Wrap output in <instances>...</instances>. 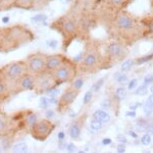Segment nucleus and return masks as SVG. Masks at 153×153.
<instances>
[{"mask_svg": "<svg viewBox=\"0 0 153 153\" xmlns=\"http://www.w3.org/2000/svg\"><path fill=\"white\" fill-rule=\"evenodd\" d=\"M35 40V33L28 26L18 24L0 28V52L14 51Z\"/></svg>", "mask_w": 153, "mask_h": 153, "instance_id": "obj_1", "label": "nucleus"}, {"mask_svg": "<svg viewBox=\"0 0 153 153\" xmlns=\"http://www.w3.org/2000/svg\"><path fill=\"white\" fill-rule=\"evenodd\" d=\"M66 59V56L60 53H52L46 55V71H53Z\"/></svg>", "mask_w": 153, "mask_h": 153, "instance_id": "obj_10", "label": "nucleus"}, {"mask_svg": "<svg viewBox=\"0 0 153 153\" xmlns=\"http://www.w3.org/2000/svg\"><path fill=\"white\" fill-rule=\"evenodd\" d=\"M107 1H108V3L111 4L113 6H120L125 3L126 0H107Z\"/></svg>", "mask_w": 153, "mask_h": 153, "instance_id": "obj_33", "label": "nucleus"}, {"mask_svg": "<svg viewBox=\"0 0 153 153\" xmlns=\"http://www.w3.org/2000/svg\"><path fill=\"white\" fill-rule=\"evenodd\" d=\"M57 87L54 83L53 76L50 71H44L43 73L36 75V84L34 92L38 95H46L50 89Z\"/></svg>", "mask_w": 153, "mask_h": 153, "instance_id": "obj_8", "label": "nucleus"}, {"mask_svg": "<svg viewBox=\"0 0 153 153\" xmlns=\"http://www.w3.org/2000/svg\"><path fill=\"white\" fill-rule=\"evenodd\" d=\"M57 140L58 142H63L65 140V133L63 131H60L57 134Z\"/></svg>", "mask_w": 153, "mask_h": 153, "instance_id": "obj_37", "label": "nucleus"}, {"mask_svg": "<svg viewBox=\"0 0 153 153\" xmlns=\"http://www.w3.org/2000/svg\"><path fill=\"white\" fill-rule=\"evenodd\" d=\"M136 85H137V80H132L129 83V89L132 90V89H134L136 87Z\"/></svg>", "mask_w": 153, "mask_h": 153, "instance_id": "obj_42", "label": "nucleus"}, {"mask_svg": "<svg viewBox=\"0 0 153 153\" xmlns=\"http://www.w3.org/2000/svg\"><path fill=\"white\" fill-rule=\"evenodd\" d=\"M78 95V91H76L75 89H73L71 87H68L66 89H65V91L61 93V95L59 96V98L57 99L56 110L59 113H65L68 110V108L75 102Z\"/></svg>", "mask_w": 153, "mask_h": 153, "instance_id": "obj_9", "label": "nucleus"}, {"mask_svg": "<svg viewBox=\"0 0 153 153\" xmlns=\"http://www.w3.org/2000/svg\"><path fill=\"white\" fill-rule=\"evenodd\" d=\"M5 2V5H6V10H9L10 9V6H11V3L13 2V0H4Z\"/></svg>", "mask_w": 153, "mask_h": 153, "instance_id": "obj_43", "label": "nucleus"}, {"mask_svg": "<svg viewBox=\"0 0 153 153\" xmlns=\"http://www.w3.org/2000/svg\"><path fill=\"white\" fill-rule=\"evenodd\" d=\"M75 61H71L68 58L53 71H51V75L53 76V80L55 85L59 87L60 85L68 83L74 80V76L76 74Z\"/></svg>", "mask_w": 153, "mask_h": 153, "instance_id": "obj_5", "label": "nucleus"}, {"mask_svg": "<svg viewBox=\"0 0 153 153\" xmlns=\"http://www.w3.org/2000/svg\"><path fill=\"white\" fill-rule=\"evenodd\" d=\"M139 106H141V103H137V104H135V105H132V106H131V108H133V109H135V108L139 107Z\"/></svg>", "mask_w": 153, "mask_h": 153, "instance_id": "obj_48", "label": "nucleus"}, {"mask_svg": "<svg viewBox=\"0 0 153 153\" xmlns=\"http://www.w3.org/2000/svg\"><path fill=\"white\" fill-rule=\"evenodd\" d=\"M110 105H111V102H110V100H108V99L103 100L102 106H103L104 108H109V107H110Z\"/></svg>", "mask_w": 153, "mask_h": 153, "instance_id": "obj_41", "label": "nucleus"}, {"mask_svg": "<svg viewBox=\"0 0 153 153\" xmlns=\"http://www.w3.org/2000/svg\"><path fill=\"white\" fill-rule=\"evenodd\" d=\"M130 135L132 136L133 138H137V134H136V133L133 132V131H130Z\"/></svg>", "mask_w": 153, "mask_h": 153, "instance_id": "obj_49", "label": "nucleus"}, {"mask_svg": "<svg viewBox=\"0 0 153 153\" xmlns=\"http://www.w3.org/2000/svg\"><path fill=\"white\" fill-rule=\"evenodd\" d=\"M36 84V75L27 71L19 80H16L10 86L11 95H16L27 91H34Z\"/></svg>", "mask_w": 153, "mask_h": 153, "instance_id": "obj_6", "label": "nucleus"}, {"mask_svg": "<svg viewBox=\"0 0 153 153\" xmlns=\"http://www.w3.org/2000/svg\"><path fill=\"white\" fill-rule=\"evenodd\" d=\"M135 94L137 96H145L148 94V89L145 85L140 86V87H138L137 90L135 91Z\"/></svg>", "mask_w": 153, "mask_h": 153, "instance_id": "obj_28", "label": "nucleus"}, {"mask_svg": "<svg viewBox=\"0 0 153 153\" xmlns=\"http://www.w3.org/2000/svg\"><path fill=\"white\" fill-rule=\"evenodd\" d=\"M102 144L103 145H109V144H111V139H109V138H107V139H103Z\"/></svg>", "mask_w": 153, "mask_h": 153, "instance_id": "obj_45", "label": "nucleus"}, {"mask_svg": "<svg viewBox=\"0 0 153 153\" xmlns=\"http://www.w3.org/2000/svg\"><path fill=\"white\" fill-rule=\"evenodd\" d=\"M27 71H28V68H27L25 60L10 61L0 68V74L8 83L9 87Z\"/></svg>", "mask_w": 153, "mask_h": 153, "instance_id": "obj_4", "label": "nucleus"}, {"mask_svg": "<svg viewBox=\"0 0 153 153\" xmlns=\"http://www.w3.org/2000/svg\"><path fill=\"white\" fill-rule=\"evenodd\" d=\"M80 62H83V65H84L85 68H93V66H95L96 65H97L98 57H97V55H96L95 53L89 52V53L84 55L83 59H81Z\"/></svg>", "mask_w": 153, "mask_h": 153, "instance_id": "obj_16", "label": "nucleus"}, {"mask_svg": "<svg viewBox=\"0 0 153 153\" xmlns=\"http://www.w3.org/2000/svg\"><path fill=\"white\" fill-rule=\"evenodd\" d=\"M80 1L85 7H89L92 3H98L100 0H80Z\"/></svg>", "mask_w": 153, "mask_h": 153, "instance_id": "obj_35", "label": "nucleus"}, {"mask_svg": "<svg viewBox=\"0 0 153 153\" xmlns=\"http://www.w3.org/2000/svg\"><path fill=\"white\" fill-rule=\"evenodd\" d=\"M115 96H117V99H120V100L125 99L126 96H127V90H126L124 87L118 88L117 90V92H115Z\"/></svg>", "mask_w": 153, "mask_h": 153, "instance_id": "obj_27", "label": "nucleus"}, {"mask_svg": "<svg viewBox=\"0 0 153 153\" xmlns=\"http://www.w3.org/2000/svg\"><path fill=\"white\" fill-rule=\"evenodd\" d=\"M34 6H35V0H13L10 9L18 8L25 10H34Z\"/></svg>", "mask_w": 153, "mask_h": 153, "instance_id": "obj_14", "label": "nucleus"}, {"mask_svg": "<svg viewBox=\"0 0 153 153\" xmlns=\"http://www.w3.org/2000/svg\"><path fill=\"white\" fill-rule=\"evenodd\" d=\"M152 108H153V94L148 97L147 101L145 102V104L143 105V110H144L145 114L149 115L152 111Z\"/></svg>", "mask_w": 153, "mask_h": 153, "instance_id": "obj_21", "label": "nucleus"}, {"mask_svg": "<svg viewBox=\"0 0 153 153\" xmlns=\"http://www.w3.org/2000/svg\"><path fill=\"white\" fill-rule=\"evenodd\" d=\"M152 58H153V54H150V55H148V56H143L141 58H138L136 63H137V65H142V63L147 62V61H149L150 59H152Z\"/></svg>", "mask_w": 153, "mask_h": 153, "instance_id": "obj_31", "label": "nucleus"}, {"mask_svg": "<svg viewBox=\"0 0 153 153\" xmlns=\"http://www.w3.org/2000/svg\"><path fill=\"white\" fill-rule=\"evenodd\" d=\"M81 133H82V122H81V118H76L71 122L70 126L68 135H70L71 139L76 141V140H80Z\"/></svg>", "mask_w": 153, "mask_h": 153, "instance_id": "obj_12", "label": "nucleus"}, {"mask_svg": "<svg viewBox=\"0 0 153 153\" xmlns=\"http://www.w3.org/2000/svg\"><path fill=\"white\" fill-rule=\"evenodd\" d=\"M90 127L93 131H100L103 128V123L97 118L93 117L90 122Z\"/></svg>", "mask_w": 153, "mask_h": 153, "instance_id": "obj_23", "label": "nucleus"}, {"mask_svg": "<svg viewBox=\"0 0 153 153\" xmlns=\"http://www.w3.org/2000/svg\"><path fill=\"white\" fill-rule=\"evenodd\" d=\"M11 150L13 152H19V153H23V152H28L29 151V147L27 145L26 142H21V143H16L12 146Z\"/></svg>", "mask_w": 153, "mask_h": 153, "instance_id": "obj_19", "label": "nucleus"}, {"mask_svg": "<svg viewBox=\"0 0 153 153\" xmlns=\"http://www.w3.org/2000/svg\"><path fill=\"white\" fill-rule=\"evenodd\" d=\"M126 151V145L125 143H120L117 145V152L118 153H124Z\"/></svg>", "mask_w": 153, "mask_h": 153, "instance_id": "obj_39", "label": "nucleus"}, {"mask_svg": "<svg viewBox=\"0 0 153 153\" xmlns=\"http://www.w3.org/2000/svg\"><path fill=\"white\" fill-rule=\"evenodd\" d=\"M84 84H85V80H84V78H76V79H75V80H73L71 87L73 89H75L76 91H78V92H80L81 89L83 88Z\"/></svg>", "mask_w": 153, "mask_h": 153, "instance_id": "obj_22", "label": "nucleus"}, {"mask_svg": "<svg viewBox=\"0 0 153 153\" xmlns=\"http://www.w3.org/2000/svg\"><path fill=\"white\" fill-rule=\"evenodd\" d=\"M65 150L68 152H76V145H74L73 143H68L65 146Z\"/></svg>", "mask_w": 153, "mask_h": 153, "instance_id": "obj_36", "label": "nucleus"}, {"mask_svg": "<svg viewBox=\"0 0 153 153\" xmlns=\"http://www.w3.org/2000/svg\"><path fill=\"white\" fill-rule=\"evenodd\" d=\"M55 117V111L52 109H45V117L49 118V120H52V118Z\"/></svg>", "mask_w": 153, "mask_h": 153, "instance_id": "obj_34", "label": "nucleus"}, {"mask_svg": "<svg viewBox=\"0 0 153 153\" xmlns=\"http://www.w3.org/2000/svg\"><path fill=\"white\" fill-rule=\"evenodd\" d=\"M117 141H120V143H126L127 142V138L125 137V136H117Z\"/></svg>", "mask_w": 153, "mask_h": 153, "instance_id": "obj_44", "label": "nucleus"}, {"mask_svg": "<svg viewBox=\"0 0 153 153\" xmlns=\"http://www.w3.org/2000/svg\"><path fill=\"white\" fill-rule=\"evenodd\" d=\"M115 24L120 30H131L134 28V21L127 14H120L115 19Z\"/></svg>", "mask_w": 153, "mask_h": 153, "instance_id": "obj_13", "label": "nucleus"}, {"mask_svg": "<svg viewBox=\"0 0 153 153\" xmlns=\"http://www.w3.org/2000/svg\"><path fill=\"white\" fill-rule=\"evenodd\" d=\"M49 104H50V102H49L48 96H42L40 100H39V106L43 109H47L49 107Z\"/></svg>", "mask_w": 153, "mask_h": 153, "instance_id": "obj_24", "label": "nucleus"}, {"mask_svg": "<svg viewBox=\"0 0 153 153\" xmlns=\"http://www.w3.org/2000/svg\"><path fill=\"white\" fill-rule=\"evenodd\" d=\"M2 11H6V5L4 0H0V12Z\"/></svg>", "mask_w": 153, "mask_h": 153, "instance_id": "obj_40", "label": "nucleus"}, {"mask_svg": "<svg viewBox=\"0 0 153 153\" xmlns=\"http://www.w3.org/2000/svg\"><path fill=\"white\" fill-rule=\"evenodd\" d=\"M54 0H35V6H34V10H41V9L47 7L51 2Z\"/></svg>", "mask_w": 153, "mask_h": 153, "instance_id": "obj_20", "label": "nucleus"}, {"mask_svg": "<svg viewBox=\"0 0 153 153\" xmlns=\"http://www.w3.org/2000/svg\"><path fill=\"white\" fill-rule=\"evenodd\" d=\"M133 65H134V60H132V59H129V60L125 61V62L122 65V71H128Z\"/></svg>", "mask_w": 153, "mask_h": 153, "instance_id": "obj_29", "label": "nucleus"}, {"mask_svg": "<svg viewBox=\"0 0 153 153\" xmlns=\"http://www.w3.org/2000/svg\"><path fill=\"white\" fill-rule=\"evenodd\" d=\"M50 29L60 34L62 38V48L66 50L71 43L75 40L80 32V22L79 16H76V11H68L66 13L55 19L49 25Z\"/></svg>", "mask_w": 153, "mask_h": 153, "instance_id": "obj_2", "label": "nucleus"}, {"mask_svg": "<svg viewBox=\"0 0 153 153\" xmlns=\"http://www.w3.org/2000/svg\"><path fill=\"white\" fill-rule=\"evenodd\" d=\"M48 43V45H51L50 47H52V48H55L56 46H57V43H56L55 41H52V42H47Z\"/></svg>", "mask_w": 153, "mask_h": 153, "instance_id": "obj_46", "label": "nucleus"}, {"mask_svg": "<svg viewBox=\"0 0 153 153\" xmlns=\"http://www.w3.org/2000/svg\"><path fill=\"white\" fill-rule=\"evenodd\" d=\"M103 84H104V79H100L99 81H97V82L92 86L91 90H92L93 92H97L98 90H100V88L103 86Z\"/></svg>", "mask_w": 153, "mask_h": 153, "instance_id": "obj_30", "label": "nucleus"}, {"mask_svg": "<svg viewBox=\"0 0 153 153\" xmlns=\"http://www.w3.org/2000/svg\"><path fill=\"white\" fill-rule=\"evenodd\" d=\"M9 96H12L10 92V87H9L5 79L3 78V76L0 74V103L5 101L7 98H9Z\"/></svg>", "mask_w": 153, "mask_h": 153, "instance_id": "obj_15", "label": "nucleus"}, {"mask_svg": "<svg viewBox=\"0 0 153 153\" xmlns=\"http://www.w3.org/2000/svg\"><path fill=\"white\" fill-rule=\"evenodd\" d=\"M151 92H152V94H153V86L151 87Z\"/></svg>", "mask_w": 153, "mask_h": 153, "instance_id": "obj_50", "label": "nucleus"}, {"mask_svg": "<svg viewBox=\"0 0 153 153\" xmlns=\"http://www.w3.org/2000/svg\"><path fill=\"white\" fill-rule=\"evenodd\" d=\"M93 117H95V118H97V120H101L103 124H107V123H109L110 120H111L109 113L104 111V110H102V109H97V110H96V111L93 113Z\"/></svg>", "mask_w": 153, "mask_h": 153, "instance_id": "obj_17", "label": "nucleus"}, {"mask_svg": "<svg viewBox=\"0 0 153 153\" xmlns=\"http://www.w3.org/2000/svg\"><path fill=\"white\" fill-rule=\"evenodd\" d=\"M92 98H93V91L92 90H88L87 92L85 93L84 97H83V103L85 105L89 104V103L92 101Z\"/></svg>", "mask_w": 153, "mask_h": 153, "instance_id": "obj_26", "label": "nucleus"}, {"mask_svg": "<svg viewBox=\"0 0 153 153\" xmlns=\"http://www.w3.org/2000/svg\"><path fill=\"white\" fill-rule=\"evenodd\" d=\"M128 117H136V113L134 111H131V112H128L127 113Z\"/></svg>", "mask_w": 153, "mask_h": 153, "instance_id": "obj_47", "label": "nucleus"}, {"mask_svg": "<svg viewBox=\"0 0 153 153\" xmlns=\"http://www.w3.org/2000/svg\"><path fill=\"white\" fill-rule=\"evenodd\" d=\"M46 55L47 54L43 52H35L27 56L25 61L29 73L38 75L46 71Z\"/></svg>", "mask_w": 153, "mask_h": 153, "instance_id": "obj_7", "label": "nucleus"}, {"mask_svg": "<svg viewBox=\"0 0 153 153\" xmlns=\"http://www.w3.org/2000/svg\"><path fill=\"white\" fill-rule=\"evenodd\" d=\"M107 51L110 55L112 56H118L122 52V47L117 42H113V43H110L109 45L107 46Z\"/></svg>", "mask_w": 153, "mask_h": 153, "instance_id": "obj_18", "label": "nucleus"}, {"mask_svg": "<svg viewBox=\"0 0 153 153\" xmlns=\"http://www.w3.org/2000/svg\"><path fill=\"white\" fill-rule=\"evenodd\" d=\"M55 124L52 122V120L49 118H39L38 120L30 128L29 134L33 139L37 140V141L43 142L47 140L49 136L53 133L55 130Z\"/></svg>", "mask_w": 153, "mask_h": 153, "instance_id": "obj_3", "label": "nucleus"}, {"mask_svg": "<svg viewBox=\"0 0 153 153\" xmlns=\"http://www.w3.org/2000/svg\"><path fill=\"white\" fill-rule=\"evenodd\" d=\"M141 142H142L143 145H146V146L150 145V144H151V136L148 135V134L144 135L142 137V139H141Z\"/></svg>", "mask_w": 153, "mask_h": 153, "instance_id": "obj_32", "label": "nucleus"}, {"mask_svg": "<svg viewBox=\"0 0 153 153\" xmlns=\"http://www.w3.org/2000/svg\"><path fill=\"white\" fill-rule=\"evenodd\" d=\"M144 82L146 85H149L153 82V75H147L144 79Z\"/></svg>", "mask_w": 153, "mask_h": 153, "instance_id": "obj_38", "label": "nucleus"}, {"mask_svg": "<svg viewBox=\"0 0 153 153\" xmlns=\"http://www.w3.org/2000/svg\"><path fill=\"white\" fill-rule=\"evenodd\" d=\"M114 79L117 83L123 84V85H124V84L128 81V76L126 75H124L123 73H117L114 75Z\"/></svg>", "mask_w": 153, "mask_h": 153, "instance_id": "obj_25", "label": "nucleus"}, {"mask_svg": "<svg viewBox=\"0 0 153 153\" xmlns=\"http://www.w3.org/2000/svg\"><path fill=\"white\" fill-rule=\"evenodd\" d=\"M10 133V117L0 110V137H6Z\"/></svg>", "mask_w": 153, "mask_h": 153, "instance_id": "obj_11", "label": "nucleus"}]
</instances>
